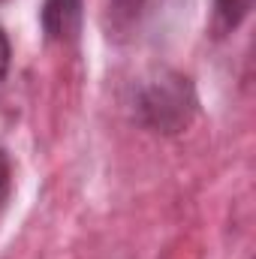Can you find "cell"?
<instances>
[{"mask_svg": "<svg viewBox=\"0 0 256 259\" xmlns=\"http://www.w3.org/2000/svg\"><path fill=\"white\" fill-rule=\"evenodd\" d=\"M250 3L253 0H214V30L220 36L229 33V30H235L247 18Z\"/></svg>", "mask_w": 256, "mask_h": 259, "instance_id": "cell-3", "label": "cell"}, {"mask_svg": "<svg viewBox=\"0 0 256 259\" xmlns=\"http://www.w3.org/2000/svg\"><path fill=\"white\" fill-rule=\"evenodd\" d=\"M193 100L187 78L169 75V78H157L142 91L139 100V112L151 127L163 130V133H175L181 130L193 115Z\"/></svg>", "mask_w": 256, "mask_h": 259, "instance_id": "cell-1", "label": "cell"}, {"mask_svg": "<svg viewBox=\"0 0 256 259\" xmlns=\"http://www.w3.org/2000/svg\"><path fill=\"white\" fill-rule=\"evenodd\" d=\"M81 21V0H46L42 3V27L49 39H69Z\"/></svg>", "mask_w": 256, "mask_h": 259, "instance_id": "cell-2", "label": "cell"}, {"mask_svg": "<svg viewBox=\"0 0 256 259\" xmlns=\"http://www.w3.org/2000/svg\"><path fill=\"white\" fill-rule=\"evenodd\" d=\"M6 190H9V160H6V154L0 148V199L6 196Z\"/></svg>", "mask_w": 256, "mask_h": 259, "instance_id": "cell-5", "label": "cell"}, {"mask_svg": "<svg viewBox=\"0 0 256 259\" xmlns=\"http://www.w3.org/2000/svg\"><path fill=\"white\" fill-rule=\"evenodd\" d=\"M9 58H12V49H9V39H6V33L0 27V78L9 72Z\"/></svg>", "mask_w": 256, "mask_h": 259, "instance_id": "cell-4", "label": "cell"}]
</instances>
